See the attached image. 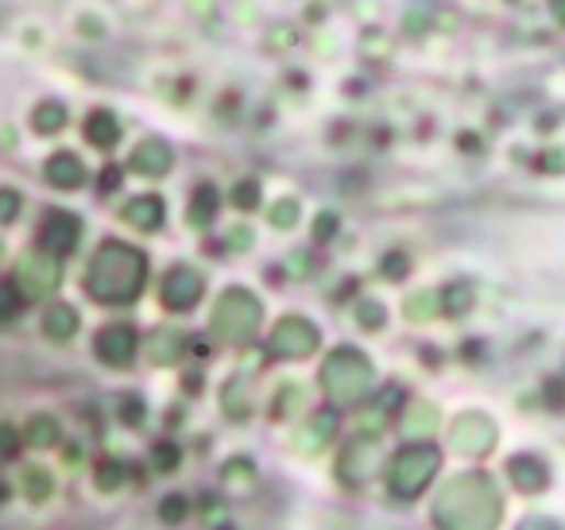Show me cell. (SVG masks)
<instances>
[{"label": "cell", "mask_w": 565, "mask_h": 530, "mask_svg": "<svg viewBox=\"0 0 565 530\" xmlns=\"http://www.w3.org/2000/svg\"><path fill=\"white\" fill-rule=\"evenodd\" d=\"M437 530H500L503 496L500 484L485 473H457L437 488L430 507Z\"/></svg>", "instance_id": "1"}, {"label": "cell", "mask_w": 565, "mask_h": 530, "mask_svg": "<svg viewBox=\"0 0 565 530\" xmlns=\"http://www.w3.org/2000/svg\"><path fill=\"white\" fill-rule=\"evenodd\" d=\"M89 295L101 302H132L144 283V256L129 244H106L89 267Z\"/></svg>", "instance_id": "2"}, {"label": "cell", "mask_w": 565, "mask_h": 530, "mask_svg": "<svg viewBox=\"0 0 565 530\" xmlns=\"http://www.w3.org/2000/svg\"><path fill=\"white\" fill-rule=\"evenodd\" d=\"M437 468H442V450L430 442H414V445H403L396 457L388 461V492L403 504L419 499L422 492L434 484Z\"/></svg>", "instance_id": "3"}, {"label": "cell", "mask_w": 565, "mask_h": 530, "mask_svg": "<svg viewBox=\"0 0 565 530\" xmlns=\"http://www.w3.org/2000/svg\"><path fill=\"white\" fill-rule=\"evenodd\" d=\"M376 384V372H372L368 356L356 353V349H337L330 361L322 364V387L330 395V402L337 407H353Z\"/></svg>", "instance_id": "4"}, {"label": "cell", "mask_w": 565, "mask_h": 530, "mask_svg": "<svg viewBox=\"0 0 565 530\" xmlns=\"http://www.w3.org/2000/svg\"><path fill=\"white\" fill-rule=\"evenodd\" d=\"M256 322H259V302L252 295H244V290H229L218 302V310H213V333L221 341H233V345L248 341L256 333Z\"/></svg>", "instance_id": "5"}, {"label": "cell", "mask_w": 565, "mask_h": 530, "mask_svg": "<svg viewBox=\"0 0 565 530\" xmlns=\"http://www.w3.org/2000/svg\"><path fill=\"white\" fill-rule=\"evenodd\" d=\"M450 442L453 450L465 453V457H485V453H492L496 442H500V430H496V422L488 415L468 410V415H461L450 427Z\"/></svg>", "instance_id": "6"}, {"label": "cell", "mask_w": 565, "mask_h": 530, "mask_svg": "<svg viewBox=\"0 0 565 530\" xmlns=\"http://www.w3.org/2000/svg\"><path fill=\"white\" fill-rule=\"evenodd\" d=\"M376 468H380V438H356V442L345 445V457H341V481L364 484Z\"/></svg>", "instance_id": "7"}, {"label": "cell", "mask_w": 565, "mask_h": 530, "mask_svg": "<svg viewBox=\"0 0 565 530\" xmlns=\"http://www.w3.org/2000/svg\"><path fill=\"white\" fill-rule=\"evenodd\" d=\"M272 349L279 356H291V361L310 356V349H318V330L310 322H302V318H287V322L275 325Z\"/></svg>", "instance_id": "8"}, {"label": "cell", "mask_w": 565, "mask_h": 530, "mask_svg": "<svg viewBox=\"0 0 565 530\" xmlns=\"http://www.w3.org/2000/svg\"><path fill=\"white\" fill-rule=\"evenodd\" d=\"M93 349H98V356L106 364L124 368V364H132V356H136V333H132L129 325H109V330L98 333Z\"/></svg>", "instance_id": "9"}, {"label": "cell", "mask_w": 565, "mask_h": 530, "mask_svg": "<svg viewBox=\"0 0 565 530\" xmlns=\"http://www.w3.org/2000/svg\"><path fill=\"white\" fill-rule=\"evenodd\" d=\"M508 476L519 492H527V496H539V492L550 484L546 461L534 457V453H516V457L508 461Z\"/></svg>", "instance_id": "10"}, {"label": "cell", "mask_w": 565, "mask_h": 530, "mask_svg": "<svg viewBox=\"0 0 565 530\" xmlns=\"http://www.w3.org/2000/svg\"><path fill=\"white\" fill-rule=\"evenodd\" d=\"M198 295H202V279H198L195 272H186V267L170 272L167 283H163V302H167L170 310H190V306L198 302Z\"/></svg>", "instance_id": "11"}, {"label": "cell", "mask_w": 565, "mask_h": 530, "mask_svg": "<svg viewBox=\"0 0 565 530\" xmlns=\"http://www.w3.org/2000/svg\"><path fill=\"white\" fill-rule=\"evenodd\" d=\"M333 434H337V415H333V410H318L307 427L299 430V450L302 453H322L325 445L333 442Z\"/></svg>", "instance_id": "12"}, {"label": "cell", "mask_w": 565, "mask_h": 530, "mask_svg": "<svg viewBox=\"0 0 565 530\" xmlns=\"http://www.w3.org/2000/svg\"><path fill=\"white\" fill-rule=\"evenodd\" d=\"M55 279H58V267H55V260H47V256H32V260H24V267H20V287L35 298L55 290Z\"/></svg>", "instance_id": "13"}, {"label": "cell", "mask_w": 565, "mask_h": 530, "mask_svg": "<svg viewBox=\"0 0 565 530\" xmlns=\"http://www.w3.org/2000/svg\"><path fill=\"white\" fill-rule=\"evenodd\" d=\"M43 244L51 252H70L78 244V218L70 213H51L47 218V229H43Z\"/></svg>", "instance_id": "14"}, {"label": "cell", "mask_w": 565, "mask_h": 530, "mask_svg": "<svg viewBox=\"0 0 565 530\" xmlns=\"http://www.w3.org/2000/svg\"><path fill=\"white\" fill-rule=\"evenodd\" d=\"M403 430H407V438H414V442H426V438L437 430V410L430 407V402H411L403 415Z\"/></svg>", "instance_id": "15"}, {"label": "cell", "mask_w": 565, "mask_h": 530, "mask_svg": "<svg viewBox=\"0 0 565 530\" xmlns=\"http://www.w3.org/2000/svg\"><path fill=\"white\" fill-rule=\"evenodd\" d=\"M58 438H63V430H58V422L51 415H35L32 422H27V430H24V442L35 445V450H51Z\"/></svg>", "instance_id": "16"}, {"label": "cell", "mask_w": 565, "mask_h": 530, "mask_svg": "<svg viewBox=\"0 0 565 530\" xmlns=\"http://www.w3.org/2000/svg\"><path fill=\"white\" fill-rule=\"evenodd\" d=\"M20 492H24L32 504H43V499H51V492H55V481H51L47 468L32 465V468H24V473H20Z\"/></svg>", "instance_id": "17"}, {"label": "cell", "mask_w": 565, "mask_h": 530, "mask_svg": "<svg viewBox=\"0 0 565 530\" xmlns=\"http://www.w3.org/2000/svg\"><path fill=\"white\" fill-rule=\"evenodd\" d=\"M43 330H47V338H55V341L74 338V330H78V313H74L70 306H51L47 318H43Z\"/></svg>", "instance_id": "18"}, {"label": "cell", "mask_w": 565, "mask_h": 530, "mask_svg": "<svg viewBox=\"0 0 565 530\" xmlns=\"http://www.w3.org/2000/svg\"><path fill=\"white\" fill-rule=\"evenodd\" d=\"M47 175H51V183H55V186H78L86 170H81V163L74 159V155H55V159H51V167H47Z\"/></svg>", "instance_id": "19"}, {"label": "cell", "mask_w": 565, "mask_h": 530, "mask_svg": "<svg viewBox=\"0 0 565 530\" xmlns=\"http://www.w3.org/2000/svg\"><path fill=\"white\" fill-rule=\"evenodd\" d=\"M124 218H132L140 229H155L163 221V201H155V198H140V201H132L129 209H124Z\"/></svg>", "instance_id": "20"}, {"label": "cell", "mask_w": 565, "mask_h": 530, "mask_svg": "<svg viewBox=\"0 0 565 530\" xmlns=\"http://www.w3.org/2000/svg\"><path fill=\"white\" fill-rule=\"evenodd\" d=\"M167 163H170V152L163 144H144L136 152V167L144 170V175H159V170H167Z\"/></svg>", "instance_id": "21"}, {"label": "cell", "mask_w": 565, "mask_h": 530, "mask_svg": "<svg viewBox=\"0 0 565 530\" xmlns=\"http://www.w3.org/2000/svg\"><path fill=\"white\" fill-rule=\"evenodd\" d=\"M221 481H225L229 488H252V484H256V465H252V461H229V465L221 468Z\"/></svg>", "instance_id": "22"}, {"label": "cell", "mask_w": 565, "mask_h": 530, "mask_svg": "<svg viewBox=\"0 0 565 530\" xmlns=\"http://www.w3.org/2000/svg\"><path fill=\"white\" fill-rule=\"evenodd\" d=\"M93 481H98V488H106V492L121 488V484H124V465H121V461H113V457H106L98 465V473H93Z\"/></svg>", "instance_id": "23"}, {"label": "cell", "mask_w": 565, "mask_h": 530, "mask_svg": "<svg viewBox=\"0 0 565 530\" xmlns=\"http://www.w3.org/2000/svg\"><path fill=\"white\" fill-rule=\"evenodd\" d=\"M186 515H190V504H186L182 496H167V499H163V507H159V519L163 522H182Z\"/></svg>", "instance_id": "24"}, {"label": "cell", "mask_w": 565, "mask_h": 530, "mask_svg": "<svg viewBox=\"0 0 565 530\" xmlns=\"http://www.w3.org/2000/svg\"><path fill=\"white\" fill-rule=\"evenodd\" d=\"M152 465L159 468V473H175V465H178V450L170 442H159L155 445V453H152Z\"/></svg>", "instance_id": "25"}, {"label": "cell", "mask_w": 565, "mask_h": 530, "mask_svg": "<svg viewBox=\"0 0 565 530\" xmlns=\"http://www.w3.org/2000/svg\"><path fill=\"white\" fill-rule=\"evenodd\" d=\"M89 140H93V144H101V147H109L117 140V129L106 121V117H93V121H89Z\"/></svg>", "instance_id": "26"}, {"label": "cell", "mask_w": 565, "mask_h": 530, "mask_svg": "<svg viewBox=\"0 0 565 530\" xmlns=\"http://www.w3.org/2000/svg\"><path fill=\"white\" fill-rule=\"evenodd\" d=\"M16 453H20V434L9 422H0V457H16Z\"/></svg>", "instance_id": "27"}, {"label": "cell", "mask_w": 565, "mask_h": 530, "mask_svg": "<svg viewBox=\"0 0 565 530\" xmlns=\"http://www.w3.org/2000/svg\"><path fill=\"white\" fill-rule=\"evenodd\" d=\"M210 213H213V190H202V194H198L195 221H198V225H206V221H210Z\"/></svg>", "instance_id": "28"}, {"label": "cell", "mask_w": 565, "mask_h": 530, "mask_svg": "<svg viewBox=\"0 0 565 530\" xmlns=\"http://www.w3.org/2000/svg\"><path fill=\"white\" fill-rule=\"evenodd\" d=\"M16 209H20L16 194H12V190H0V221H12V218H16Z\"/></svg>", "instance_id": "29"}, {"label": "cell", "mask_w": 565, "mask_h": 530, "mask_svg": "<svg viewBox=\"0 0 565 530\" xmlns=\"http://www.w3.org/2000/svg\"><path fill=\"white\" fill-rule=\"evenodd\" d=\"M519 530H557V522L546 519V515H531V519L519 522Z\"/></svg>", "instance_id": "30"}, {"label": "cell", "mask_w": 565, "mask_h": 530, "mask_svg": "<svg viewBox=\"0 0 565 530\" xmlns=\"http://www.w3.org/2000/svg\"><path fill=\"white\" fill-rule=\"evenodd\" d=\"M121 418L129 422V427H140L144 422V410H140V399H132V402H124V410H121Z\"/></svg>", "instance_id": "31"}]
</instances>
